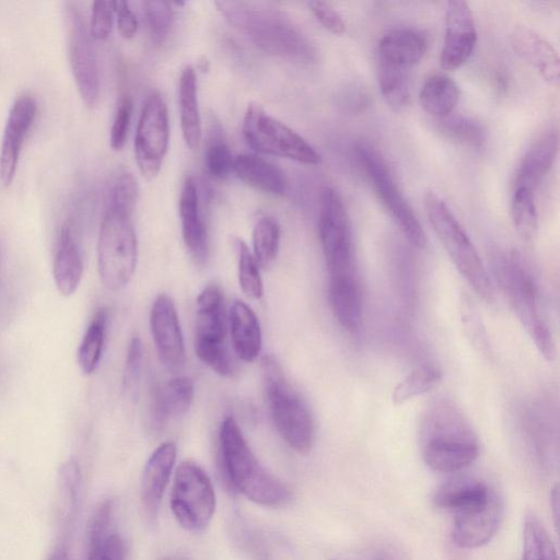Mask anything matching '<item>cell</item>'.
<instances>
[{"label": "cell", "instance_id": "cell-1", "mask_svg": "<svg viewBox=\"0 0 560 560\" xmlns=\"http://www.w3.org/2000/svg\"><path fill=\"white\" fill-rule=\"evenodd\" d=\"M215 4L231 25L265 52L306 62L317 59L312 43L281 11L254 2L218 1Z\"/></svg>", "mask_w": 560, "mask_h": 560}, {"label": "cell", "instance_id": "cell-2", "mask_svg": "<svg viewBox=\"0 0 560 560\" xmlns=\"http://www.w3.org/2000/svg\"><path fill=\"white\" fill-rule=\"evenodd\" d=\"M220 445L223 468L234 489L264 506L290 501V490L259 464L233 417L221 424Z\"/></svg>", "mask_w": 560, "mask_h": 560}, {"label": "cell", "instance_id": "cell-3", "mask_svg": "<svg viewBox=\"0 0 560 560\" xmlns=\"http://www.w3.org/2000/svg\"><path fill=\"white\" fill-rule=\"evenodd\" d=\"M479 454L477 439L454 407L436 405L427 417L422 457L438 472H456L471 465Z\"/></svg>", "mask_w": 560, "mask_h": 560}, {"label": "cell", "instance_id": "cell-4", "mask_svg": "<svg viewBox=\"0 0 560 560\" xmlns=\"http://www.w3.org/2000/svg\"><path fill=\"white\" fill-rule=\"evenodd\" d=\"M261 377L278 433L296 453L307 454L314 441V421L306 401L288 381L272 355L262 358Z\"/></svg>", "mask_w": 560, "mask_h": 560}, {"label": "cell", "instance_id": "cell-5", "mask_svg": "<svg viewBox=\"0 0 560 560\" xmlns=\"http://www.w3.org/2000/svg\"><path fill=\"white\" fill-rule=\"evenodd\" d=\"M430 224L453 264L474 291L487 302L494 291L489 275L466 231L447 203L435 192L423 198Z\"/></svg>", "mask_w": 560, "mask_h": 560}, {"label": "cell", "instance_id": "cell-6", "mask_svg": "<svg viewBox=\"0 0 560 560\" xmlns=\"http://www.w3.org/2000/svg\"><path fill=\"white\" fill-rule=\"evenodd\" d=\"M499 277L510 303L539 353L553 361L556 343L545 322L539 304L537 285L521 257L512 253L499 264Z\"/></svg>", "mask_w": 560, "mask_h": 560}, {"label": "cell", "instance_id": "cell-7", "mask_svg": "<svg viewBox=\"0 0 560 560\" xmlns=\"http://www.w3.org/2000/svg\"><path fill=\"white\" fill-rule=\"evenodd\" d=\"M131 217L106 211L97 241V268L103 285L109 291L124 289L136 269L137 237Z\"/></svg>", "mask_w": 560, "mask_h": 560}, {"label": "cell", "instance_id": "cell-8", "mask_svg": "<svg viewBox=\"0 0 560 560\" xmlns=\"http://www.w3.org/2000/svg\"><path fill=\"white\" fill-rule=\"evenodd\" d=\"M242 130L247 144L258 153L306 165H317L322 162L314 147L293 129L267 114L257 103L247 106Z\"/></svg>", "mask_w": 560, "mask_h": 560}, {"label": "cell", "instance_id": "cell-9", "mask_svg": "<svg viewBox=\"0 0 560 560\" xmlns=\"http://www.w3.org/2000/svg\"><path fill=\"white\" fill-rule=\"evenodd\" d=\"M355 153L376 196L398 229L415 247L424 248V230L400 191L383 155L366 143L357 145Z\"/></svg>", "mask_w": 560, "mask_h": 560}, {"label": "cell", "instance_id": "cell-10", "mask_svg": "<svg viewBox=\"0 0 560 560\" xmlns=\"http://www.w3.org/2000/svg\"><path fill=\"white\" fill-rule=\"evenodd\" d=\"M195 352L201 362L222 376L233 373L226 343V315L221 289L206 287L197 298Z\"/></svg>", "mask_w": 560, "mask_h": 560}, {"label": "cell", "instance_id": "cell-11", "mask_svg": "<svg viewBox=\"0 0 560 560\" xmlns=\"http://www.w3.org/2000/svg\"><path fill=\"white\" fill-rule=\"evenodd\" d=\"M170 503L176 521L187 530L199 532L211 522L215 493L209 476L195 462L184 460L176 468Z\"/></svg>", "mask_w": 560, "mask_h": 560}, {"label": "cell", "instance_id": "cell-12", "mask_svg": "<svg viewBox=\"0 0 560 560\" xmlns=\"http://www.w3.org/2000/svg\"><path fill=\"white\" fill-rule=\"evenodd\" d=\"M318 234L329 276L357 272L348 212L331 187L320 192Z\"/></svg>", "mask_w": 560, "mask_h": 560}, {"label": "cell", "instance_id": "cell-13", "mask_svg": "<svg viewBox=\"0 0 560 560\" xmlns=\"http://www.w3.org/2000/svg\"><path fill=\"white\" fill-rule=\"evenodd\" d=\"M170 142V122L163 97L151 93L142 107L135 136V158L147 179L159 174Z\"/></svg>", "mask_w": 560, "mask_h": 560}, {"label": "cell", "instance_id": "cell-14", "mask_svg": "<svg viewBox=\"0 0 560 560\" xmlns=\"http://www.w3.org/2000/svg\"><path fill=\"white\" fill-rule=\"evenodd\" d=\"M66 22L69 60L75 84L84 103L94 106L100 95V74L92 37L80 10L72 3H67Z\"/></svg>", "mask_w": 560, "mask_h": 560}, {"label": "cell", "instance_id": "cell-15", "mask_svg": "<svg viewBox=\"0 0 560 560\" xmlns=\"http://www.w3.org/2000/svg\"><path fill=\"white\" fill-rule=\"evenodd\" d=\"M476 43V24L469 4L463 0L448 1L440 55L441 67L445 70L462 67L472 55Z\"/></svg>", "mask_w": 560, "mask_h": 560}, {"label": "cell", "instance_id": "cell-16", "mask_svg": "<svg viewBox=\"0 0 560 560\" xmlns=\"http://www.w3.org/2000/svg\"><path fill=\"white\" fill-rule=\"evenodd\" d=\"M502 513V500L493 490L485 502L453 515V542L463 549L486 545L497 533Z\"/></svg>", "mask_w": 560, "mask_h": 560}, {"label": "cell", "instance_id": "cell-17", "mask_svg": "<svg viewBox=\"0 0 560 560\" xmlns=\"http://www.w3.org/2000/svg\"><path fill=\"white\" fill-rule=\"evenodd\" d=\"M150 328L160 361L176 371L185 363V342L174 301L160 294L150 312Z\"/></svg>", "mask_w": 560, "mask_h": 560}, {"label": "cell", "instance_id": "cell-18", "mask_svg": "<svg viewBox=\"0 0 560 560\" xmlns=\"http://www.w3.org/2000/svg\"><path fill=\"white\" fill-rule=\"evenodd\" d=\"M36 113L37 103L28 94L18 97L10 109L0 148V178L5 186L14 178L20 153Z\"/></svg>", "mask_w": 560, "mask_h": 560}, {"label": "cell", "instance_id": "cell-19", "mask_svg": "<svg viewBox=\"0 0 560 560\" xmlns=\"http://www.w3.org/2000/svg\"><path fill=\"white\" fill-rule=\"evenodd\" d=\"M515 52L532 66L551 86L559 85L560 66L556 48L540 34L526 26L513 30L510 36Z\"/></svg>", "mask_w": 560, "mask_h": 560}, {"label": "cell", "instance_id": "cell-20", "mask_svg": "<svg viewBox=\"0 0 560 560\" xmlns=\"http://www.w3.org/2000/svg\"><path fill=\"white\" fill-rule=\"evenodd\" d=\"M176 460V445L162 443L145 463L141 480V501L149 517L156 516Z\"/></svg>", "mask_w": 560, "mask_h": 560}, {"label": "cell", "instance_id": "cell-21", "mask_svg": "<svg viewBox=\"0 0 560 560\" xmlns=\"http://www.w3.org/2000/svg\"><path fill=\"white\" fill-rule=\"evenodd\" d=\"M558 142V132L553 128L544 130L532 142L516 170L514 187H525L534 191L552 167Z\"/></svg>", "mask_w": 560, "mask_h": 560}, {"label": "cell", "instance_id": "cell-22", "mask_svg": "<svg viewBox=\"0 0 560 560\" xmlns=\"http://www.w3.org/2000/svg\"><path fill=\"white\" fill-rule=\"evenodd\" d=\"M179 217L184 243L196 262L202 264L207 257L208 237L200 212L198 188L192 177H187L183 184Z\"/></svg>", "mask_w": 560, "mask_h": 560}, {"label": "cell", "instance_id": "cell-23", "mask_svg": "<svg viewBox=\"0 0 560 560\" xmlns=\"http://www.w3.org/2000/svg\"><path fill=\"white\" fill-rule=\"evenodd\" d=\"M328 301L339 325L349 332H357L362 324V295L357 273L329 276Z\"/></svg>", "mask_w": 560, "mask_h": 560}, {"label": "cell", "instance_id": "cell-24", "mask_svg": "<svg viewBox=\"0 0 560 560\" xmlns=\"http://www.w3.org/2000/svg\"><path fill=\"white\" fill-rule=\"evenodd\" d=\"M427 38L419 31L398 28L389 31L380 39L378 62L409 70L420 62L427 51Z\"/></svg>", "mask_w": 560, "mask_h": 560}, {"label": "cell", "instance_id": "cell-25", "mask_svg": "<svg viewBox=\"0 0 560 560\" xmlns=\"http://www.w3.org/2000/svg\"><path fill=\"white\" fill-rule=\"evenodd\" d=\"M231 340L235 354L253 362L261 351V330L254 311L243 301L235 300L228 314Z\"/></svg>", "mask_w": 560, "mask_h": 560}, {"label": "cell", "instance_id": "cell-26", "mask_svg": "<svg viewBox=\"0 0 560 560\" xmlns=\"http://www.w3.org/2000/svg\"><path fill=\"white\" fill-rule=\"evenodd\" d=\"M233 172L248 186L273 196H283L289 183L284 173L271 162L257 154L235 156Z\"/></svg>", "mask_w": 560, "mask_h": 560}, {"label": "cell", "instance_id": "cell-27", "mask_svg": "<svg viewBox=\"0 0 560 560\" xmlns=\"http://www.w3.org/2000/svg\"><path fill=\"white\" fill-rule=\"evenodd\" d=\"M493 490L480 479L456 478L441 485L432 500L436 508L454 515L485 502Z\"/></svg>", "mask_w": 560, "mask_h": 560}, {"label": "cell", "instance_id": "cell-28", "mask_svg": "<svg viewBox=\"0 0 560 560\" xmlns=\"http://www.w3.org/2000/svg\"><path fill=\"white\" fill-rule=\"evenodd\" d=\"M195 395L194 383L188 376H175L162 383L154 392L152 415L158 424L183 416Z\"/></svg>", "mask_w": 560, "mask_h": 560}, {"label": "cell", "instance_id": "cell-29", "mask_svg": "<svg viewBox=\"0 0 560 560\" xmlns=\"http://www.w3.org/2000/svg\"><path fill=\"white\" fill-rule=\"evenodd\" d=\"M52 272L61 294L71 295L75 292L82 278L83 265L71 229L67 224L59 234Z\"/></svg>", "mask_w": 560, "mask_h": 560}, {"label": "cell", "instance_id": "cell-30", "mask_svg": "<svg viewBox=\"0 0 560 560\" xmlns=\"http://www.w3.org/2000/svg\"><path fill=\"white\" fill-rule=\"evenodd\" d=\"M180 128L184 141L190 150L199 147L201 118L197 95V78L192 67H186L179 78L178 88Z\"/></svg>", "mask_w": 560, "mask_h": 560}, {"label": "cell", "instance_id": "cell-31", "mask_svg": "<svg viewBox=\"0 0 560 560\" xmlns=\"http://www.w3.org/2000/svg\"><path fill=\"white\" fill-rule=\"evenodd\" d=\"M459 96L458 85L444 73L430 74L424 80L419 94L422 108L438 119L453 113Z\"/></svg>", "mask_w": 560, "mask_h": 560}, {"label": "cell", "instance_id": "cell-32", "mask_svg": "<svg viewBox=\"0 0 560 560\" xmlns=\"http://www.w3.org/2000/svg\"><path fill=\"white\" fill-rule=\"evenodd\" d=\"M108 312L106 308H100L94 314L78 350V362L84 374H92L101 360Z\"/></svg>", "mask_w": 560, "mask_h": 560}, {"label": "cell", "instance_id": "cell-33", "mask_svg": "<svg viewBox=\"0 0 560 560\" xmlns=\"http://www.w3.org/2000/svg\"><path fill=\"white\" fill-rule=\"evenodd\" d=\"M442 380V372L429 364H423L408 373L397 383L392 392V401L396 406L432 390Z\"/></svg>", "mask_w": 560, "mask_h": 560}, {"label": "cell", "instance_id": "cell-34", "mask_svg": "<svg viewBox=\"0 0 560 560\" xmlns=\"http://www.w3.org/2000/svg\"><path fill=\"white\" fill-rule=\"evenodd\" d=\"M60 488V518L65 528H69L77 515L79 493L81 486V471L78 462L73 458L62 464L58 474Z\"/></svg>", "mask_w": 560, "mask_h": 560}, {"label": "cell", "instance_id": "cell-35", "mask_svg": "<svg viewBox=\"0 0 560 560\" xmlns=\"http://www.w3.org/2000/svg\"><path fill=\"white\" fill-rule=\"evenodd\" d=\"M438 129L446 139L470 148H480L487 139L485 127L467 116L450 114L440 118Z\"/></svg>", "mask_w": 560, "mask_h": 560}, {"label": "cell", "instance_id": "cell-36", "mask_svg": "<svg viewBox=\"0 0 560 560\" xmlns=\"http://www.w3.org/2000/svg\"><path fill=\"white\" fill-rule=\"evenodd\" d=\"M378 84L392 109L399 110L407 105L410 96L409 70L378 62Z\"/></svg>", "mask_w": 560, "mask_h": 560}, {"label": "cell", "instance_id": "cell-37", "mask_svg": "<svg viewBox=\"0 0 560 560\" xmlns=\"http://www.w3.org/2000/svg\"><path fill=\"white\" fill-rule=\"evenodd\" d=\"M511 218L518 235L532 240L538 229V213L534 194L525 187H514L511 199Z\"/></svg>", "mask_w": 560, "mask_h": 560}, {"label": "cell", "instance_id": "cell-38", "mask_svg": "<svg viewBox=\"0 0 560 560\" xmlns=\"http://www.w3.org/2000/svg\"><path fill=\"white\" fill-rule=\"evenodd\" d=\"M522 560H558L548 532L534 514L524 522Z\"/></svg>", "mask_w": 560, "mask_h": 560}, {"label": "cell", "instance_id": "cell-39", "mask_svg": "<svg viewBox=\"0 0 560 560\" xmlns=\"http://www.w3.org/2000/svg\"><path fill=\"white\" fill-rule=\"evenodd\" d=\"M280 243V226L271 217L257 221L253 230V255L261 268H268L277 257Z\"/></svg>", "mask_w": 560, "mask_h": 560}, {"label": "cell", "instance_id": "cell-40", "mask_svg": "<svg viewBox=\"0 0 560 560\" xmlns=\"http://www.w3.org/2000/svg\"><path fill=\"white\" fill-rule=\"evenodd\" d=\"M138 198V186L135 177L121 171L113 178L106 196V211L131 217Z\"/></svg>", "mask_w": 560, "mask_h": 560}, {"label": "cell", "instance_id": "cell-41", "mask_svg": "<svg viewBox=\"0 0 560 560\" xmlns=\"http://www.w3.org/2000/svg\"><path fill=\"white\" fill-rule=\"evenodd\" d=\"M238 254V283L244 294L253 300L261 299L264 294L262 280L259 266L243 241H237Z\"/></svg>", "mask_w": 560, "mask_h": 560}, {"label": "cell", "instance_id": "cell-42", "mask_svg": "<svg viewBox=\"0 0 560 560\" xmlns=\"http://www.w3.org/2000/svg\"><path fill=\"white\" fill-rule=\"evenodd\" d=\"M142 10L152 42L156 45L162 44L173 24L172 4L161 0L143 1Z\"/></svg>", "mask_w": 560, "mask_h": 560}, {"label": "cell", "instance_id": "cell-43", "mask_svg": "<svg viewBox=\"0 0 560 560\" xmlns=\"http://www.w3.org/2000/svg\"><path fill=\"white\" fill-rule=\"evenodd\" d=\"M113 503L110 500L103 501L95 510L88 530V555L86 560H96L103 545L108 537L112 518Z\"/></svg>", "mask_w": 560, "mask_h": 560}, {"label": "cell", "instance_id": "cell-44", "mask_svg": "<svg viewBox=\"0 0 560 560\" xmlns=\"http://www.w3.org/2000/svg\"><path fill=\"white\" fill-rule=\"evenodd\" d=\"M235 156L229 145L213 138L205 152V165L208 173L218 179H224L233 172Z\"/></svg>", "mask_w": 560, "mask_h": 560}, {"label": "cell", "instance_id": "cell-45", "mask_svg": "<svg viewBox=\"0 0 560 560\" xmlns=\"http://www.w3.org/2000/svg\"><path fill=\"white\" fill-rule=\"evenodd\" d=\"M133 103L130 95H124L119 98L113 119L109 143L113 150H121L126 143Z\"/></svg>", "mask_w": 560, "mask_h": 560}, {"label": "cell", "instance_id": "cell-46", "mask_svg": "<svg viewBox=\"0 0 560 560\" xmlns=\"http://www.w3.org/2000/svg\"><path fill=\"white\" fill-rule=\"evenodd\" d=\"M113 1H94L92 5L89 33L92 38L105 39L113 28L114 16Z\"/></svg>", "mask_w": 560, "mask_h": 560}, {"label": "cell", "instance_id": "cell-47", "mask_svg": "<svg viewBox=\"0 0 560 560\" xmlns=\"http://www.w3.org/2000/svg\"><path fill=\"white\" fill-rule=\"evenodd\" d=\"M143 358V346L138 336L131 338L124 370V385L127 390H133L137 387Z\"/></svg>", "mask_w": 560, "mask_h": 560}, {"label": "cell", "instance_id": "cell-48", "mask_svg": "<svg viewBox=\"0 0 560 560\" xmlns=\"http://www.w3.org/2000/svg\"><path fill=\"white\" fill-rule=\"evenodd\" d=\"M315 19L330 33L342 35L346 32V23L342 16L325 1H312L308 3Z\"/></svg>", "mask_w": 560, "mask_h": 560}, {"label": "cell", "instance_id": "cell-49", "mask_svg": "<svg viewBox=\"0 0 560 560\" xmlns=\"http://www.w3.org/2000/svg\"><path fill=\"white\" fill-rule=\"evenodd\" d=\"M114 11L117 14V27L119 34L126 38H132L138 31V20L126 1H113Z\"/></svg>", "mask_w": 560, "mask_h": 560}, {"label": "cell", "instance_id": "cell-50", "mask_svg": "<svg viewBox=\"0 0 560 560\" xmlns=\"http://www.w3.org/2000/svg\"><path fill=\"white\" fill-rule=\"evenodd\" d=\"M346 106L354 112H360L369 103V93L363 86L354 85L345 94Z\"/></svg>", "mask_w": 560, "mask_h": 560}, {"label": "cell", "instance_id": "cell-51", "mask_svg": "<svg viewBox=\"0 0 560 560\" xmlns=\"http://www.w3.org/2000/svg\"><path fill=\"white\" fill-rule=\"evenodd\" d=\"M47 560H71L69 556L68 548L61 544L57 546L51 553L49 555Z\"/></svg>", "mask_w": 560, "mask_h": 560}, {"label": "cell", "instance_id": "cell-52", "mask_svg": "<svg viewBox=\"0 0 560 560\" xmlns=\"http://www.w3.org/2000/svg\"><path fill=\"white\" fill-rule=\"evenodd\" d=\"M370 560H395V559L393 558L392 555H389L388 552H386L384 550H376L371 555Z\"/></svg>", "mask_w": 560, "mask_h": 560}]
</instances>
